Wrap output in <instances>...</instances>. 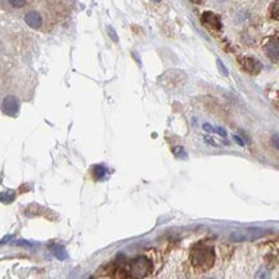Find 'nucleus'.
I'll return each instance as SVG.
<instances>
[{"mask_svg":"<svg viewBox=\"0 0 279 279\" xmlns=\"http://www.w3.org/2000/svg\"><path fill=\"white\" fill-rule=\"evenodd\" d=\"M3 111L9 116H16L18 112V102L14 97H7L3 101Z\"/></svg>","mask_w":279,"mask_h":279,"instance_id":"423d86ee","label":"nucleus"},{"mask_svg":"<svg viewBox=\"0 0 279 279\" xmlns=\"http://www.w3.org/2000/svg\"><path fill=\"white\" fill-rule=\"evenodd\" d=\"M202 23L206 25L207 27L212 30H220L221 29V22H220V18H219L216 14H214L212 12H204L202 14V18H201Z\"/></svg>","mask_w":279,"mask_h":279,"instance_id":"39448f33","label":"nucleus"},{"mask_svg":"<svg viewBox=\"0 0 279 279\" xmlns=\"http://www.w3.org/2000/svg\"><path fill=\"white\" fill-rule=\"evenodd\" d=\"M155 1H161V0H155Z\"/></svg>","mask_w":279,"mask_h":279,"instance_id":"f3484780","label":"nucleus"},{"mask_svg":"<svg viewBox=\"0 0 279 279\" xmlns=\"http://www.w3.org/2000/svg\"><path fill=\"white\" fill-rule=\"evenodd\" d=\"M53 251H54V255H55V257H57V259L65 260L66 257H67V255H66L65 250H63L62 247H55V248Z\"/></svg>","mask_w":279,"mask_h":279,"instance_id":"9b49d317","label":"nucleus"},{"mask_svg":"<svg viewBox=\"0 0 279 279\" xmlns=\"http://www.w3.org/2000/svg\"><path fill=\"white\" fill-rule=\"evenodd\" d=\"M151 272H152V261L142 255L127 261L120 273H126V277H131V278H146L150 276Z\"/></svg>","mask_w":279,"mask_h":279,"instance_id":"f03ea898","label":"nucleus"},{"mask_svg":"<svg viewBox=\"0 0 279 279\" xmlns=\"http://www.w3.org/2000/svg\"><path fill=\"white\" fill-rule=\"evenodd\" d=\"M93 176H94L95 180H102V179L107 176V169L102 165L94 166V169H93Z\"/></svg>","mask_w":279,"mask_h":279,"instance_id":"6e6552de","label":"nucleus"},{"mask_svg":"<svg viewBox=\"0 0 279 279\" xmlns=\"http://www.w3.org/2000/svg\"><path fill=\"white\" fill-rule=\"evenodd\" d=\"M25 21H26L27 25H29L30 27H33V29H39L42 23L41 16H40L38 12H35V10L29 12V13L26 14V17H25Z\"/></svg>","mask_w":279,"mask_h":279,"instance_id":"0eeeda50","label":"nucleus"},{"mask_svg":"<svg viewBox=\"0 0 279 279\" xmlns=\"http://www.w3.org/2000/svg\"><path fill=\"white\" fill-rule=\"evenodd\" d=\"M273 144H274V147H276L277 150H279V136L278 135L273 136Z\"/></svg>","mask_w":279,"mask_h":279,"instance_id":"4468645a","label":"nucleus"},{"mask_svg":"<svg viewBox=\"0 0 279 279\" xmlns=\"http://www.w3.org/2000/svg\"><path fill=\"white\" fill-rule=\"evenodd\" d=\"M191 261L196 269L206 272L212 268L215 261L214 248L206 243H197L191 251Z\"/></svg>","mask_w":279,"mask_h":279,"instance_id":"f257e3e1","label":"nucleus"},{"mask_svg":"<svg viewBox=\"0 0 279 279\" xmlns=\"http://www.w3.org/2000/svg\"><path fill=\"white\" fill-rule=\"evenodd\" d=\"M192 3H195V4H202L204 1V0H191Z\"/></svg>","mask_w":279,"mask_h":279,"instance_id":"dca6fc26","label":"nucleus"},{"mask_svg":"<svg viewBox=\"0 0 279 279\" xmlns=\"http://www.w3.org/2000/svg\"><path fill=\"white\" fill-rule=\"evenodd\" d=\"M270 12H272L273 18H274V20H277V21H279V0L273 4L272 10H270Z\"/></svg>","mask_w":279,"mask_h":279,"instance_id":"9d476101","label":"nucleus"},{"mask_svg":"<svg viewBox=\"0 0 279 279\" xmlns=\"http://www.w3.org/2000/svg\"><path fill=\"white\" fill-rule=\"evenodd\" d=\"M233 139L236 140V142H237L238 144H239V146H243V142H242V140H240V138L239 136H237V135H234L233 136Z\"/></svg>","mask_w":279,"mask_h":279,"instance_id":"2eb2a0df","label":"nucleus"},{"mask_svg":"<svg viewBox=\"0 0 279 279\" xmlns=\"http://www.w3.org/2000/svg\"><path fill=\"white\" fill-rule=\"evenodd\" d=\"M14 197H16V195H14V192L13 191H7V192H4V193H1V201L5 203H9V202H12L14 199Z\"/></svg>","mask_w":279,"mask_h":279,"instance_id":"1a4fd4ad","label":"nucleus"},{"mask_svg":"<svg viewBox=\"0 0 279 279\" xmlns=\"http://www.w3.org/2000/svg\"><path fill=\"white\" fill-rule=\"evenodd\" d=\"M264 50H265L266 55L269 57V59L274 63H279V38L274 36L270 38L264 45Z\"/></svg>","mask_w":279,"mask_h":279,"instance_id":"7ed1b4c3","label":"nucleus"},{"mask_svg":"<svg viewBox=\"0 0 279 279\" xmlns=\"http://www.w3.org/2000/svg\"><path fill=\"white\" fill-rule=\"evenodd\" d=\"M9 4L14 8H22L26 4V0H9Z\"/></svg>","mask_w":279,"mask_h":279,"instance_id":"ddd939ff","label":"nucleus"},{"mask_svg":"<svg viewBox=\"0 0 279 279\" xmlns=\"http://www.w3.org/2000/svg\"><path fill=\"white\" fill-rule=\"evenodd\" d=\"M239 63L244 71H247L248 74H251V75H256V74L260 72V70H261V65H260L259 62H257L256 59L250 58V57L240 58Z\"/></svg>","mask_w":279,"mask_h":279,"instance_id":"20e7f679","label":"nucleus"},{"mask_svg":"<svg viewBox=\"0 0 279 279\" xmlns=\"http://www.w3.org/2000/svg\"><path fill=\"white\" fill-rule=\"evenodd\" d=\"M174 155H175L176 157H179V159H187V153H185L184 148H182V147L174 148Z\"/></svg>","mask_w":279,"mask_h":279,"instance_id":"f8f14e48","label":"nucleus"}]
</instances>
